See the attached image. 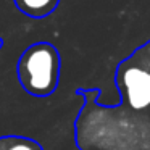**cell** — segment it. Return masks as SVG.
<instances>
[{
    "instance_id": "1",
    "label": "cell",
    "mask_w": 150,
    "mask_h": 150,
    "mask_svg": "<svg viewBox=\"0 0 150 150\" xmlns=\"http://www.w3.org/2000/svg\"><path fill=\"white\" fill-rule=\"evenodd\" d=\"M84 105L74 123L76 144H91L100 150H150V115L118 105L98 103V89L78 91Z\"/></svg>"
},
{
    "instance_id": "2",
    "label": "cell",
    "mask_w": 150,
    "mask_h": 150,
    "mask_svg": "<svg viewBox=\"0 0 150 150\" xmlns=\"http://www.w3.org/2000/svg\"><path fill=\"white\" fill-rule=\"evenodd\" d=\"M60 68L62 58L58 49L50 42H36L21 53L16 74L26 94L49 97L58 87Z\"/></svg>"
},
{
    "instance_id": "3",
    "label": "cell",
    "mask_w": 150,
    "mask_h": 150,
    "mask_svg": "<svg viewBox=\"0 0 150 150\" xmlns=\"http://www.w3.org/2000/svg\"><path fill=\"white\" fill-rule=\"evenodd\" d=\"M115 81L123 107L150 115V63L137 50L118 65Z\"/></svg>"
},
{
    "instance_id": "4",
    "label": "cell",
    "mask_w": 150,
    "mask_h": 150,
    "mask_svg": "<svg viewBox=\"0 0 150 150\" xmlns=\"http://www.w3.org/2000/svg\"><path fill=\"white\" fill-rule=\"evenodd\" d=\"M13 2L21 13L36 20L49 16L60 4V0H13Z\"/></svg>"
},
{
    "instance_id": "5",
    "label": "cell",
    "mask_w": 150,
    "mask_h": 150,
    "mask_svg": "<svg viewBox=\"0 0 150 150\" xmlns=\"http://www.w3.org/2000/svg\"><path fill=\"white\" fill-rule=\"evenodd\" d=\"M0 150H44L36 139L24 136H0Z\"/></svg>"
},
{
    "instance_id": "6",
    "label": "cell",
    "mask_w": 150,
    "mask_h": 150,
    "mask_svg": "<svg viewBox=\"0 0 150 150\" xmlns=\"http://www.w3.org/2000/svg\"><path fill=\"white\" fill-rule=\"evenodd\" d=\"M136 50H137V52H139L140 55L144 57V58L147 60V62L150 63V40H149L147 44H144V45H140L139 49H136Z\"/></svg>"
},
{
    "instance_id": "7",
    "label": "cell",
    "mask_w": 150,
    "mask_h": 150,
    "mask_svg": "<svg viewBox=\"0 0 150 150\" xmlns=\"http://www.w3.org/2000/svg\"><path fill=\"white\" fill-rule=\"evenodd\" d=\"M79 149L81 150H100L98 147H95V145H91V144H79Z\"/></svg>"
},
{
    "instance_id": "8",
    "label": "cell",
    "mask_w": 150,
    "mask_h": 150,
    "mask_svg": "<svg viewBox=\"0 0 150 150\" xmlns=\"http://www.w3.org/2000/svg\"><path fill=\"white\" fill-rule=\"evenodd\" d=\"M2 45H4V40H2V39H0V47H2Z\"/></svg>"
}]
</instances>
